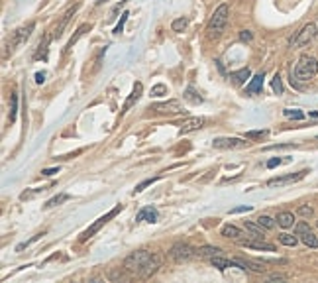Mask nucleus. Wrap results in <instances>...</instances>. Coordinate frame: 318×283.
<instances>
[{"label":"nucleus","instance_id":"obj_1","mask_svg":"<svg viewBox=\"0 0 318 283\" xmlns=\"http://www.w3.org/2000/svg\"><path fill=\"white\" fill-rule=\"evenodd\" d=\"M318 73V61L315 57H311V55H303L301 59H299V63H297V67H295V71H291V83H295L297 85V81H303V83H307V81H311V79H315Z\"/></svg>","mask_w":318,"mask_h":283},{"label":"nucleus","instance_id":"obj_2","mask_svg":"<svg viewBox=\"0 0 318 283\" xmlns=\"http://www.w3.org/2000/svg\"><path fill=\"white\" fill-rule=\"evenodd\" d=\"M228 18H230V8H228V4H220L218 8H216V12H214V16L210 18V22H208V38H218L222 32H224V28H226V24H228Z\"/></svg>","mask_w":318,"mask_h":283},{"label":"nucleus","instance_id":"obj_3","mask_svg":"<svg viewBox=\"0 0 318 283\" xmlns=\"http://www.w3.org/2000/svg\"><path fill=\"white\" fill-rule=\"evenodd\" d=\"M154 254L152 252H148V250H138V252H132L126 260H124V268L128 270V272H134V274H140L142 272V268L150 262V258H152Z\"/></svg>","mask_w":318,"mask_h":283},{"label":"nucleus","instance_id":"obj_4","mask_svg":"<svg viewBox=\"0 0 318 283\" xmlns=\"http://www.w3.org/2000/svg\"><path fill=\"white\" fill-rule=\"evenodd\" d=\"M120 210H122V204H116V206H114L112 210H108V212H106L104 216H100V218H98V220H96V222H94V224H92V226H90L88 230H84V232L80 234V242L88 240V238H90V236H92L94 232H98V230H100V228H102V226H104V224H106V222H108L110 218H114V216H116V214H118Z\"/></svg>","mask_w":318,"mask_h":283},{"label":"nucleus","instance_id":"obj_5","mask_svg":"<svg viewBox=\"0 0 318 283\" xmlns=\"http://www.w3.org/2000/svg\"><path fill=\"white\" fill-rule=\"evenodd\" d=\"M169 256L175 260V262H179V264H183V262H189V260H193L195 256H197V252L189 246V244H183V242H179V244H175L173 248H171V252H169Z\"/></svg>","mask_w":318,"mask_h":283},{"label":"nucleus","instance_id":"obj_6","mask_svg":"<svg viewBox=\"0 0 318 283\" xmlns=\"http://www.w3.org/2000/svg\"><path fill=\"white\" fill-rule=\"evenodd\" d=\"M315 36H317V26H315V24H307V26L295 36V40H291V47H303V45L311 43V41L315 40Z\"/></svg>","mask_w":318,"mask_h":283},{"label":"nucleus","instance_id":"obj_7","mask_svg":"<svg viewBox=\"0 0 318 283\" xmlns=\"http://www.w3.org/2000/svg\"><path fill=\"white\" fill-rule=\"evenodd\" d=\"M150 110H154V112H158V114H181V112H185V110H183V104H181L179 100H167V102L152 104Z\"/></svg>","mask_w":318,"mask_h":283},{"label":"nucleus","instance_id":"obj_8","mask_svg":"<svg viewBox=\"0 0 318 283\" xmlns=\"http://www.w3.org/2000/svg\"><path fill=\"white\" fill-rule=\"evenodd\" d=\"M245 146H247V142L241 138H216L212 142V148H216V150H239Z\"/></svg>","mask_w":318,"mask_h":283},{"label":"nucleus","instance_id":"obj_9","mask_svg":"<svg viewBox=\"0 0 318 283\" xmlns=\"http://www.w3.org/2000/svg\"><path fill=\"white\" fill-rule=\"evenodd\" d=\"M204 124H206V118H202V116H191V118L183 120L181 128H179V134H189V132H195V130L202 128Z\"/></svg>","mask_w":318,"mask_h":283},{"label":"nucleus","instance_id":"obj_10","mask_svg":"<svg viewBox=\"0 0 318 283\" xmlns=\"http://www.w3.org/2000/svg\"><path fill=\"white\" fill-rule=\"evenodd\" d=\"M232 262L236 266H239L241 270H251L255 274H263L265 272V262H257V260H249V258H236Z\"/></svg>","mask_w":318,"mask_h":283},{"label":"nucleus","instance_id":"obj_11","mask_svg":"<svg viewBox=\"0 0 318 283\" xmlns=\"http://www.w3.org/2000/svg\"><path fill=\"white\" fill-rule=\"evenodd\" d=\"M307 173H309V169H303L299 173H291V175H285V177H275V179H269L267 185L269 187H281V185H287V183H295V181L303 179Z\"/></svg>","mask_w":318,"mask_h":283},{"label":"nucleus","instance_id":"obj_12","mask_svg":"<svg viewBox=\"0 0 318 283\" xmlns=\"http://www.w3.org/2000/svg\"><path fill=\"white\" fill-rule=\"evenodd\" d=\"M161 262H163V258H161L159 254H154V256L150 258V262H148V264L142 268L140 276H142V278H150V276H154L159 268H161Z\"/></svg>","mask_w":318,"mask_h":283},{"label":"nucleus","instance_id":"obj_13","mask_svg":"<svg viewBox=\"0 0 318 283\" xmlns=\"http://www.w3.org/2000/svg\"><path fill=\"white\" fill-rule=\"evenodd\" d=\"M34 28H36V24H34V22H30L28 26H24V28L16 30V32H14V36H12V45H20V43H24V41L30 38V34L34 32Z\"/></svg>","mask_w":318,"mask_h":283},{"label":"nucleus","instance_id":"obj_14","mask_svg":"<svg viewBox=\"0 0 318 283\" xmlns=\"http://www.w3.org/2000/svg\"><path fill=\"white\" fill-rule=\"evenodd\" d=\"M142 93H144V85L142 83H136L134 85V91H132V94L128 96V100L124 102V106H122V110H120V114H124V112H128L138 100H140V96H142Z\"/></svg>","mask_w":318,"mask_h":283},{"label":"nucleus","instance_id":"obj_15","mask_svg":"<svg viewBox=\"0 0 318 283\" xmlns=\"http://www.w3.org/2000/svg\"><path fill=\"white\" fill-rule=\"evenodd\" d=\"M239 244H241V246H245V248H253V250L275 252V246H273V244H267V242H263L261 238H255V240H241Z\"/></svg>","mask_w":318,"mask_h":283},{"label":"nucleus","instance_id":"obj_16","mask_svg":"<svg viewBox=\"0 0 318 283\" xmlns=\"http://www.w3.org/2000/svg\"><path fill=\"white\" fill-rule=\"evenodd\" d=\"M261 87H263V73H257V75L251 79V83L245 87V93L257 94V93H261Z\"/></svg>","mask_w":318,"mask_h":283},{"label":"nucleus","instance_id":"obj_17","mask_svg":"<svg viewBox=\"0 0 318 283\" xmlns=\"http://www.w3.org/2000/svg\"><path fill=\"white\" fill-rule=\"evenodd\" d=\"M75 12H77V6H73L71 10H67V14L63 16V20L59 22V26H57V28H55V32H53V36H55V38H61V36H63V30H65V26L69 24V20L73 18V14H75Z\"/></svg>","mask_w":318,"mask_h":283},{"label":"nucleus","instance_id":"obj_18","mask_svg":"<svg viewBox=\"0 0 318 283\" xmlns=\"http://www.w3.org/2000/svg\"><path fill=\"white\" fill-rule=\"evenodd\" d=\"M275 220H277V224H279L281 228H291V226L295 224V216H293V212H279Z\"/></svg>","mask_w":318,"mask_h":283},{"label":"nucleus","instance_id":"obj_19","mask_svg":"<svg viewBox=\"0 0 318 283\" xmlns=\"http://www.w3.org/2000/svg\"><path fill=\"white\" fill-rule=\"evenodd\" d=\"M245 230H247L253 238H261V240L265 238V228H263L259 222H257V224H253V222H245Z\"/></svg>","mask_w":318,"mask_h":283},{"label":"nucleus","instance_id":"obj_20","mask_svg":"<svg viewBox=\"0 0 318 283\" xmlns=\"http://www.w3.org/2000/svg\"><path fill=\"white\" fill-rule=\"evenodd\" d=\"M49 41H51V36H45L43 38V41L40 43V47H38V51H36V59H47V45H49Z\"/></svg>","mask_w":318,"mask_h":283},{"label":"nucleus","instance_id":"obj_21","mask_svg":"<svg viewBox=\"0 0 318 283\" xmlns=\"http://www.w3.org/2000/svg\"><path fill=\"white\" fill-rule=\"evenodd\" d=\"M158 218V212L154 208H144L138 216H136V222H142V220H148V222H156Z\"/></svg>","mask_w":318,"mask_h":283},{"label":"nucleus","instance_id":"obj_22","mask_svg":"<svg viewBox=\"0 0 318 283\" xmlns=\"http://www.w3.org/2000/svg\"><path fill=\"white\" fill-rule=\"evenodd\" d=\"M218 254H220V248H214V246H202L200 250H197L199 258H214Z\"/></svg>","mask_w":318,"mask_h":283},{"label":"nucleus","instance_id":"obj_23","mask_svg":"<svg viewBox=\"0 0 318 283\" xmlns=\"http://www.w3.org/2000/svg\"><path fill=\"white\" fill-rule=\"evenodd\" d=\"M86 32H90V26H88V24H82V26H80L79 30H77V34H75V36H73V38L69 40V43H67V47H65V51H69V49H71V47H73V45L77 43V40H79V38H82V36H84Z\"/></svg>","mask_w":318,"mask_h":283},{"label":"nucleus","instance_id":"obj_24","mask_svg":"<svg viewBox=\"0 0 318 283\" xmlns=\"http://www.w3.org/2000/svg\"><path fill=\"white\" fill-rule=\"evenodd\" d=\"M301 240H303V244L309 246V248H318V236L317 234H313V230H309L307 234H303Z\"/></svg>","mask_w":318,"mask_h":283},{"label":"nucleus","instance_id":"obj_25","mask_svg":"<svg viewBox=\"0 0 318 283\" xmlns=\"http://www.w3.org/2000/svg\"><path fill=\"white\" fill-rule=\"evenodd\" d=\"M210 264H212L214 268H218V270L222 272V270H226V268H230V266H232L234 262H228L226 258H220V254H218V256H214V258H210Z\"/></svg>","mask_w":318,"mask_h":283},{"label":"nucleus","instance_id":"obj_26","mask_svg":"<svg viewBox=\"0 0 318 283\" xmlns=\"http://www.w3.org/2000/svg\"><path fill=\"white\" fill-rule=\"evenodd\" d=\"M222 236H224V238H239V236H241V230L236 228V226H232V224H226V226L222 228Z\"/></svg>","mask_w":318,"mask_h":283},{"label":"nucleus","instance_id":"obj_27","mask_svg":"<svg viewBox=\"0 0 318 283\" xmlns=\"http://www.w3.org/2000/svg\"><path fill=\"white\" fill-rule=\"evenodd\" d=\"M247 77H249V69H247V67H245V69H239V71H236V73H232V79H234V83H236V85H241Z\"/></svg>","mask_w":318,"mask_h":283},{"label":"nucleus","instance_id":"obj_28","mask_svg":"<svg viewBox=\"0 0 318 283\" xmlns=\"http://www.w3.org/2000/svg\"><path fill=\"white\" fill-rule=\"evenodd\" d=\"M279 242L283 246H297V236H293V234H279Z\"/></svg>","mask_w":318,"mask_h":283},{"label":"nucleus","instance_id":"obj_29","mask_svg":"<svg viewBox=\"0 0 318 283\" xmlns=\"http://www.w3.org/2000/svg\"><path fill=\"white\" fill-rule=\"evenodd\" d=\"M257 222H259V224H261V226H263L265 230H271V228H275V220H273L271 216H265V214H263V216H259V218H257Z\"/></svg>","mask_w":318,"mask_h":283},{"label":"nucleus","instance_id":"obj_30","mask_svg":"<svg viewBox=\"0 0 318 283\" xmlns=\"http://www.w3.org/2000/svg\"><path fill=\"white\" fill-rule=\"evenodd\" d=\"M187 24H189L187 18H177V20L171 24V28H173V32H183V30L187 28Z\"/></svg>","mask_w":318,"mask_h":283},{"label":"nucleus","instance_id":"obj_31","mask_svg":"<svg viewBox=\"0 0 318 283\" xmlns=\"http://www.w3.org/2000/svg\"><path fill=\"white\" fill-rule=\"evenodd\" d=\"M265 136H267V130H253V132L245 134V140H259V138H265Z\"/></svg>","mask_w":318,"mask_h":283},{"label":"nucleus","instance_id":"obj_32","mask_svg":"<svg viewBox=\"0 0 318 283\" xmlns=\"http://www.w3.org/2000/svg\"><path fill=\"white\" fill-rule=\"evenodd\" d=\"M185 98H187V100H191L193 104H199V102L202 100L200 96H197V91H195L193 87H191V89H187V93H185Z\"/></svg>","mask_w":318,"mask_h":283},{"label":"nucleus","instance_id":"obj_33","mask_svg":"<svg viewBox=\"0 0 318 283\" xmlns=\"http://www.w3.org/2000/svg\"><path fill=\"white\" fill-rule=\"evenodd\" d=\"M271 87H273V91H275L277 94H283V83H281V77H279V75H275V77H273Z\"/></svg>","mask_w":318,"mask_h":283},{"label":"nucleus","instance_id":"obj_34","mask_svg":"<svg viewBox=\"0 0 318 283\" xmlns=\"http://www.w3.org/2000/svg\"><path fill=\"white\" fill-rule=\"evenodd\" d=\"M65 201H69V195H59V197H53L51 201H47V204H45V206H55V204L65 202Z\"/></svg>","mask_w":318,"mask_h":283},{"label":"nucleus","instance_id":"obj_35","mask_svg":"<svg viewBox=\"0 0 318 283\" xmlns=\"http://www.w3.org/2000/svg\"><path fill=\"white\" fill-rule=\"evenodd\" d=\"M311 230V226L307 224V222H299L297 226H295V232H297V236H303V234H307Z\"/></svg>","mask_w":318,"mask_h":283},{"label":"nucleus","instance_id":"obj_36","mask_svg":"<svg viewBox=\"0 0 318 283\" xmlns=\"http://www.w3.org/2000/svg\"><path fill=\"white\" fill-rule=\"evenodd\" d=\"M285 116L287 118H295V120H303L305 118V114L301 110H285Z\"/></svg>","mask_w":318,"mask_h":283},{"label":"nucleus","instance_id":"obj_37","mask_svg":"<svg viewBox=\"0 0 318 283\" xmlns=\"http://www.w3.org/2000/svg\"><path fill=\"white\" fill-rule=\"evenodd\" d=\"M16 110H18V96H12V112H10V122L16 120Z\"/></svg>","mask_w":318,"mask_h":283},{"label":"nucleus","instance_id":"obj_38","mask_svg":"<svg viewBox=\"0 0 318 283\" xmlns=\"http://www.w3.org/2000/svg\"><path fill=\"white\" fill-rule=\"evenodd\" d=\"M152 94H154V96H161V94H167V87H165V85H156V87L152 89Z\"/></svg>","mask_w":318,"mask_h":283},{"label":"nucleus","instance_id":"obj_39","mask_svg":"<svg viewBox=\"0 0 318 283\" xmlns=\"http://www.w3.org/2000/svg\"><path fill=\"white\" fill-rule=\"evenodd\" d=\"M126 20H128V12H124V14H122V20L118 22V26H116V30H114V34H120V32H122V28H124V24H126Z\"/></svg>","mask_w":318,"mask_h":283},{"label":"nucleus","instance_id":"obj_40","mask_svg":"<svg viewBox=\"0 0 318 283\" xmlns=\"http://www.w3.org/2000/svg\"><path fill=\"white\" fill-rule=\"evenodd\" d=\"M156 181H158V177H156V179H146L144 183H140V185L136 187V193H142V191L148 187V185H152V183H156Z\"/></svg>","mask_w":318,"mask_h":283},{"label":"nucleus","instance_id":"obj_41","mask_svg":"<svg viewBox=\"0 0 318 283\" xmlns=\"http://www.w3.org/2000/svg\"><path fill=\"white\" fill-rule=\"evenodd\" d=\"M313 212H315L313 206H301V208H299V214H301V216H313Z\"/></svg>","mask_w":318,"mask_h":283},{"label":"nucleus","instance_id":"obj_42","mask_svg":"<svg viewBox=\"0 0 318 283\" xmlns=\"http://www.w3.org/2000/svg\"><path fill=\"white\" fill-rule=\"evenodd\" d=\"M239 40L241 41H251V32L249 30H241L239 32Z\"/></svg>","mask_w":318,"mask_h":283},{"label":"nucleus","instance_id":"obj_43","mask_svg":"<svg viewBox=\"0 0 318 283\" xmlns=\"http://www.w3.org/2000/svg\"><path fill=\"white\" fill-rule=\"evenodd\" d=\"M251 210V206H238V208H232L230 212L232 214H238V212H249Z\"/></svg>","mask_w":318,"mask_h":283},{"label":"nucleus","instance_id":"obj_44","mask_svg":"<svg viewBox=\"0 0 318 283\" xmlns=\"http://www.w3.org/2000/svg\"><path fill=\"white\" fill-rule=\"evenodd\" d=\"M279 163H281V160H279V158H275V160H269V162H267V167H277Z\"/></svg>","mask_w":318,"mask_h":283},{"label":"nucleus","instance_id":"obj_45","mask_svg":"<svg viewBox=\"0 0 318 283\" xmlns=\"http://www.w3.org/2000/svg\"><path fill=\"white\" fill-rule=\"evenodd\" d=\"M283 280H285V276H279V274L269 276V282H283Z\"/></svg>","mask_w":318,"mask_h":283},{"label":"nucleus","instance_id":"obj_46","mask_svg":"<svg viewBox=\"0 0 318 283\" xmlns=\"http://www.w3.org/2000/svg\"><path fill=\"white\" fill-rule=\"evenodd\" d=\"M41 173L43 175H55V173H59V169H43Z\"/></svg>","mask_w":318,"mask_h":283},{"label":"nucleus","instance_id":"obj_47","mask_svg":"<svg viewBox=\"0 0 318 283\" xmlns=\"http://www.w3.org/2000/svg\"><path fill=\"white\" fill-rule=\"evenodd\" d=\"M43 79H45L43 73H38V75H36V81H38V83H43Z\"/></svg>","mask_w":318,"mask_h":283}]
</instances>
